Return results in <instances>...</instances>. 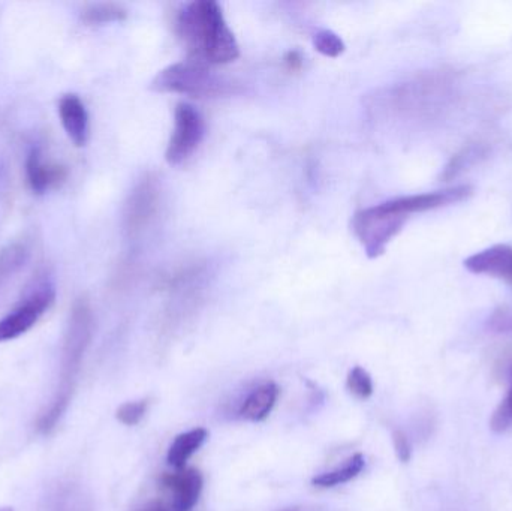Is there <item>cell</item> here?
<instances>
[{
	"mask_svg": "<svg viewBox=\"0 0 512 511\" xmlns=\"http://www.w3.org/2000/svg\"><path fill=\"white\" fill-rule=\"evenodd\" d=\"M465 267L474 275L501 279L512 287V246L495 245L466 258Z\"/></svg>",
	"mask_w": 512,
	"mask_h": 511,
	"instance_id": "cell-9",
	"label": "cell"
},
{
	"mask_svg": "<svg viewBox=\"0 0 512 511\" xmlns=\"http://www.w3.org/2000/svg\"><path fill=\"white\" fill-rule=\"evenodd\" d=\"M93 330H95V318H93L92 306L87 297H78L72 305L65 335H63L56 392L48 407L39 414L36 422L39 434L50 435L65 416L77 387L84 356L92 342Z\"/></svg>",
	"mask_w": 512,
	"mask_h": 511,
	"instance_id": "cell-1",
	"label": "cell"
},
{
	"mask_svg": "<svg viewBox=\"0 0 512 511\" xmlns=\"http://www.w3.org/2000/svg\"><path fill=\"white\" fill-rule=\"evenodd\" d=\"M364 465H366L364 456L361 453H357L342 468L316 476L312 480V485L321 489H331L339 485H345V483L354 480L364 470Z\"/></svg>",
	"mask_w": 512,
	"mask_h": 511,
	"instance_id": "cell-15",
	"label": "cell"
},
{
	"mask_svg": "<svg viewBox=\"0 0 512 511\" xmlns=\"http://www.w3.org/2000/svg\"><path fill=\"white\" fill-rule=\"evenodd\" d=\"M161 482L171 492V510L191 511L197 506L204 485L200 471L183 468L176 473H165Z\"/></svg>",
	"mask_w": 512,
	"mask_h": 511,
	"instance_id": "cell-8",
	"label": "cell"
},
{
	"mask_svg": "<svg viewBox=\"0 0 512 511\" xmlns=\"http://www.w3.org/2000/svg\"><path fill=\"white\" fill-rule=\"evenodd\" d=\"M152 90L159 93H179L191 98H216L227 95L233 86L210 71L209 65L188 59L159 71L152 81Z\"/></svg>",
	"mask_w": 512,
	"mask_h": 511,
	"instance_id": "cell-3",
	"label": "cell"
},
{
	"mask_svg": "<svg viewBox=\"0 0 512 511\" xmlns=\"http://www.w3.org/2000/svg\"><path fill=\"white\" fill-rule=\"evenodd\" d=\"M489 327L496 333L512 335V308H501L490 317Z\"/></svg>",
	"mask_w": 512,
	"mask_h": 511,
	"instance_id": "cell-21",
	"label": "cell"
},
{
	"mask_svg": "<svg viewBox=\"0 0 512 511\" xmlns=\"http://www.w3.org/2000/svg\"><path fill=\"white\" fill-rule=\"evenodd\" d=\"M177 32L189 48V59L204 65H227L240 56L239 42L215 0H195L180 11Z\"/></svg>",
	"mask_w": 512,
	"mask_h": 511,
	"instance_id": "cell-2",
	"label": "cell"
},
{
	"mask_svg": "<svg viewBox=\"0 0 512 511\" xmlns=\"http://www.w3.org/2000/svg\"><path fill=\"white\" fill-rule=\"evenodd\" d=\"M56 300V288L48 278L38 279L23 299L0 320V342L14 341L29 332Z\"/></svg>",
	"mask_w": 512,
	"mask_h": 511,
	"instance_id": "cell-5",
	"label": "cell"
},
{
	"mask_svg": "<svg viewBox=\"0 0 512 511\" xmlns=\"http://www.w3.org/2000/svg\"><path fill=\"white\" fill-rule=\"evenodd\" d=\"M30 258V251L26 243L12 242L8 243L0 251V291L8 285V282L14 278L17 273L26 266Z\"/></svg>",
	"mask_w": 512,
	"mask_h": 511,
	"instance_id": "cell-14",
	"label": "cell"
},
{
	"mask_svg": "<svg viewBox=\"0 0 512 511\" xmlns=\"http://www.w3.org/2000/svg\"><path fill=\"white\" fill-rule=\"evenodd\" d=\"M393 444L394 450H396L397 459L403 464H408L412 458V446L409 443V438L406 437L405 432L394 431L393 432Z\"/></svg>",
	"mask_w": 512,
	"mask_h": 511,
	"instance_id": "cell-22",
	"label": "cell"
},
{
	"mask_svg": "<svg viewBox=\"0 0 512 511\" xmlns=\"http://www.w3.org/2000/svg\"><path fill=\"white\" fill-rule=\"evenodd\" d=\"M207 438H209V432L204 428L192 429V431L177 435L176 440L173 441L170 450H168V464L176 470H183L192 455L197 453L201 446L206 443Z\"/></svg>",
	"mask_w": 512,
	"mask_h": 511,
	"instance_id": "cell-13",
	"label": "cell"
},
{
	"mask_svg": "<svg viewBox=\"0 0 512 511\" xmlns=\"http://www.w3.org/2000/svg\"><path fill=\"white\" fill-rule=\"evenodd\" d=\"M346 389L357 399H369L373 395V380L369 372L361 366H355L346 378Z\"/></svg>",
	"mask_w": 512,
	"mask_h": 511,
	"instance_id": "cell-17",
	"label": "cell"
},
{
	"mask_svg": "<svg viewBox=\"0 0 512 511\" xmlns=\"http://www.w3.org/2000/svg\"><path fill=\"white\" fill-rule=\"evenodd\" d=\"M408 216L397 212L390 201L360 210L352 219V231L369 258H378L387 251L391 240L405 227Z\"/></svg>",
	"mask_w": 512,
	"mask_h": 511,
	"instance_id": "cell-4",
	"label": "cell"
},
{
	"mask_svg": "<svg viewBox=\"0 0 512 511\" xmlns=\"http://www.w3.org/2000/svg\"><path fill=\"white\" fill-rule=\"evenodd\" d=\"M26 176L30 189L42 195L50 189L59 188L68 177V171L60 165L45 162L41 150L33 147L26 159Z\"/></svg>",
	"mask_w": 512,
	"mask_h": 511,
	"instance_id": "cell-10",
	"label": "cell"
},
{
	"mask_svg": "<svg viewBox=\"0 0 512 511\" xmlns=\"http://www.w3.org/2000/svg\"><path fill=\"white\" fill-rule=\"evenodd\" d=\"M81 21L95 26V24L117 23L128 17V11L119 3H89L81 9Z\"/></svg>",
	"mask_w": 512,
	"mask_h": 511,
	"instance_id": "cell-16",
	"label": "cell"
},
{
	"mask_svg": "<svg viewBox=\"0 0 512 511\" xmlns=\"http://www.w3.org/2000/svg\"><path fill=\"white\" fill-rule=\"evenodd\" d=\"M147 410H149V401L147 399L126 402V404H122L117 408L116 419L122 425L137 426L146 417Z\"/></svg>",
	"mask_w": 512,
	"mask_h": 511,
	"instance_id": "cell-19",
	"label": "cell"
},
{
	"mask_svg": "<svg viewBox=\"0 0 512 511\" xmlns=\"http://www.w3.org/2000/svg\"><path fill=\"white\" fill-rule=\"evenodd\" d=\"M0 511H14L11 509V507H2V509H0Z\"/></svg>",
	"mask_w": 512,
	"mask_h": 511,
	"instance_id": "cell-25",
	"label": "cell"
},
{
	"mask_svg": "<svg viewBox=\"0 0 512 511\" xmlns=\"http://www.w3.org/2000/svg\"><path fill=\"white\" fill-rule=\"evenodd\" d=\"M134 511H168L164 506L158 503H150L146 504V506L138 507L137 510Z\"/></svg>",
	"mask_w": 512,
	"mask_h": 511,
	"instance_id": "cell-24",
	"label": "cell"
},
{
	"mask_svg": "<svg viewBox=\"0 0 512 511\" xmlns=\"http://www.w3.org/2000/svg\"><path fill=\"white\" fill-rule=\"evenodd\" d=\"M490 428L498 434H504L512 429V386L510 392L502 399L501 404L493 413Z\"/></svg>",
	"mask_w": 512,
	"mask_h": 511,
	"instance_id": "cell-20",
	"label": "cell"
},
{
	"mask_svg": "<svg viewBox=\"0 0 512 511\" xmlns=\"http://www.w3.org/2000/svg\"><path fill=\"white\" fill-rule=\"evenodd\" d=\"M206 135V122L194 105L180 102L174 116V131L168 143L165 159L170 165H180L188 161L195 150L203 143Z\"/></svg>",
	"mask_w": 512,
	"mask_h": 511,
	"instance_id": "cell-6",
	"label": "cell"
},
{
	"mask_svg": "<svg viewBox=\"0 0 512 511\" xmlns=\"http://www.w3.org/2000/svg\"><path fill=\"white\" fill-rule=\"evenodd\" d=\"M279 393V386L274 383H265L256 387L254 392L243 402L242 410H240L243 419L254 423L264 422L273 411L274 405L279 399Z\"/></svg>",
	"mask_w": 512,
	"mask_h": 511,
	"instance_id": "cell-12",
	"label": "cell"
},
{
	"mask_svg": "<svg viewBox=\"0 0 512 511\" xmlns=\"http://www.w3.org/2000/svg\"><path fill=\"white\" fill-rule=\"evenodd\" d=\"M280 511H295V510H289V509H286V510H280Z\"/></svg>",
	"mask_w": 512,
	"mask_h": 511,
	"instance_id": "cell-26",
	"label": "cell"
},
{
	"mask_svg": "<svg viewBox=\"0 0 512 511\" xmlns=\"http://www.w3.org/2000/svg\"><path fill=\"white\" fill-rule=\"evenodd\" d=\"M161 188L158 177L147 174L129 195L125 206V230L128 236H138L158 212Z\"/></svg>",
	"mask_w": 512,
	"mask_h": 511,
	"instance_id": "cell-7",
	"label": "cell"
},
{
	"mask_svg": "<svg viewBox=\"0 0 512 511\" xmlns=\"http://www.w3.org/2000/svg\"><path fill=\"white\" fill-rule=\"evenodd\" d=\"M285 65L289 71H298L303 66V57L298 51H289L285 57Z\"/></svg>",
	"mask_w": 512,
	"mask_h": 511,
	"instance_id": "cell-23",
	"label": "cell"
},
{
	"mask_svg": "<svg viewBox=\"0 0 512 511\" xmlns=\"http://www.w3.org/2000/svg\"><path fill=\"white\" fill-rule=\"evenodd\" d=\"M313 47L316 48V51L324 54V56L331 57V59L339 57L346 48L343 39L333 30H319L313 36Z\"/></svg>",
	"mask_w": 512,
	"mask_h": 511,
	"instance_id": "cell-18",
	"label": "cell"
},
{
	"mask_svg": "<svg viewBox=\"0 0 512 511\" xmlns=\"http://www.w3.org/2000/svg\"><path fill=\"white\" fill-rule=\"evenodd\" d=\"M59 116L69 140L77 147L86 146L89 140V113L80 96L69 93L59 102Z\"/></svg>",
	"mask_w": 512,
	"mask_h": 511,
	"instance_id": "cell-11",
	"label": "cell"
}]
</instances>
